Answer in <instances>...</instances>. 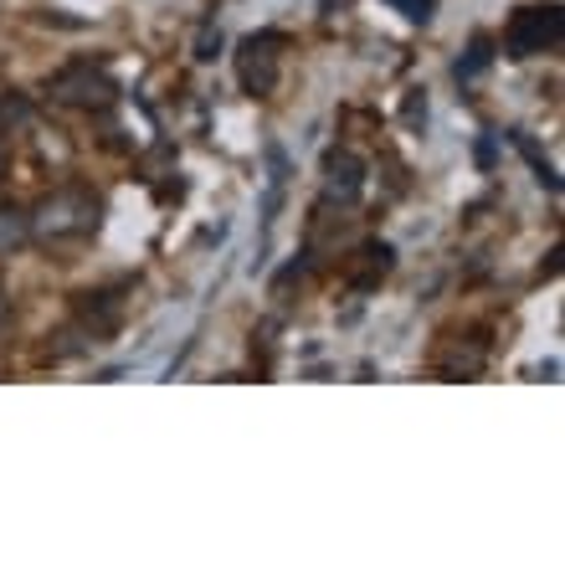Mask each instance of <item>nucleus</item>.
I'll list each match as a JSON object with an SVG mask.
<instances>
[{
	"mask_svg": "<svg viewBox=\"0 0 565 565\" xmlns=\"http://www.w3.org/2000/svg\"><path fill=\"white\" fill-rule=\"evenodd\" d=\"M386 6H396L406 21H422V26H427V21H431V6H437V0H386Z\"/></svg>",
	"mask_w": 565,
	"mask_h": 565,
	"instance_id": "4468645a",
	"label": "nucleus"
},
{
	"mask_svg": "<svg viewBox=\"0 0 565 565\" xmlns=\"http://www.w3.org/2000/svg\"><path fill=\"white\" fill-rule=\"evenodd\" d=\"M282 46H288L282 31H253V36L237 46V83L247 98H273V93H278Z\"/></svg>",
	"mask_w": 565,
	"mask_h": 565,
	"instance_id": "20e7f679",
	"label": "nucleus"
},
{
	"mask_svg": "<svg viewBox=\"0 0 565 565\" xmlns=\"http://www.w3.org/2000/svg\"><path fill=\"white\" fill-rule=\"evenodd\" d=\"M561 42H565V11L555 0L551 6H524V11L509 15V26H504V57H514V62L561 52Z\"/></svg>",
	"mask_w": 565,
	"mask_h": 565,
	"instance_id": "f03ea898",
	"label": "nucleus"
},
{
	"mask_svg": "<svg viewBox=\"0 0 565 565\" xmlns=\"http://www.w3.org/2000/svg\"><path fill=\"white\" fill-rule=\"evenodd\" d=\"M6 170H11V154H6V145H0V180H6Z\"/></svg>",
	"mask_w": 565,
	"mask_h": 565,
	"instance_id": "f3484780",
	"label": "nucleus"
},
{
	"mask_svg": "<svg viewBox=\"0 0 565 565\" xmlns=\"http://www.w3.org/2000/svg\"><path fill=\"white\" fill-rule=\"evenodd\" d=\"M6 324H11V294H6V282H0V334H6Z\"/></svg>",
	"mask_w": 565,
	"mask_h": 565,
	"instance_id": "2eb2a0df",
	"label": "nucleus"
},
{
	"mask_svg": "<svg viewBox=\"0 0 565 565\" xmlns=\"http://www.w3.org/2000/svg\"><path fill=\"white\" fill-rule=\"evenodd\" d=\"M52 104L62 108H77V114H104V108L119 104V83L104 73V67H93V62H73V67H62L52 83Z\"/></svg>",
	"mask_w": 565,
	"mask_h": 565,
	"instance_id": "7ed1b4c3",
	"label": "nucleus"
},
{
	"mask_svg": "<svg viewBox=\"0 0 565 565\" xmlns=\"http://www.w3.org/2000/svg\"><path fill=\"white\" fill-rule=\"evenodd\" d=\"M493 57H499V52H493V36H483V31H478L473 42H468V52L452 62V77H458V83H473V77H483L493 67Z\"/></svg>",
	"mask_w": 565,
	"mask_h": 565,
	"instance_id": "1a4fd4ad",
	"label": "nucleus"
},
{
	"mask_svg": "<svg viewBox=\"0 0 565 565\" xmlns=\"http://www.w3.org/2000/svg\"><path fill=\"white\" fill-rule=\"evenodd\" d=\"M365 180H371V164L360 160L355 149H329L324 154V206L355 211L360 195H365Z\"/></svg>",
	"mask_w": 565,
	"mask_h": 565,
	"instance_id": "39448f33",
	"label": "nucleus"
},
{
	"mask_svg": "<svg viewBox=\"0 0 565 565\" xmlns=\"http://www.w3.org/2000/svg\"><path fill=\"white\" fill-rule=\"evenodd\" d=\"M478 164H483V170L493 164V139H478Z\"/></svg>",
	"mask_w": 565,
	"mask_h": 565,
	"instance_id": "dca6fc26",
	"label": "nucleus"
},
{
	"mask_svg": "<svg viewBox=\"0 0 565 565\" xmlns=\"http://www.w3.org/2000/svg\"><path fill=\"white\" fill-rule=\"evenodd\" d=\"M93 344H108L124 324V303L114 294H77V319H73Z\"/></svg>",
	"mask_w": 565,
	"mask_h": 565,
	"instance_id": "0eeeda50",
	"label": "nucleus"
},
{
	"mask_svg": "<svg viewBox=\"0 0 565 565\" xmlns=\"http://www.w3.org/2000/svg\"><path fill=\"white\" fill-rule=\"evenodd\" d=\"M355 257H360V268L350 273V282H355L360 294H371L375 282H381L391 268H396V247H391V242H365Z\"/></svg>",
	"mask_w": 565,
	"mask_h": 565,
	"instance_id": "6e6552de",
	"label": "nucleus"
},
{
	"mask_svg": "<svg viewBox=\"0 0 565 565\" xmlns=\"http://www.w3.org/2000/svg\"><path fill=\"white\" fill-rule=\"evenodd\" d=\"M98 222H104V195L93 191V185H57V191H46L26 211L31 242H42V247L88 242L98 232Z\"/></svg>",
	"mask_w": 565,
	"mask_h": 565,
	"instance_id": "f257e3e1",
	"label": "nucleus"
},
{
	"mask_svg": "<svg viewBox=\"0 0 565 565\" xmlns=\"http://www.w3.org/2000/svg\"><path fill=\"white\" fill-rule=\"evenodd\" d=\"M26 242H31L26 211H21V206H0V263H6V257H15Z\"/></svg>",
	"mask_w": 565,
	"mask_h": 565,
	"instance_id": "9d476101",
	"label": "nucleus"
},
{
	"mask_svg": "<svg viewBox=\"0 0 565 565\" xmlns=\"http://www.w3.org/2000/svg\"><path fill=\"white\" fill-rule=\"evenodd\" d=\"M509 145H514V149H520V154H524V160H530V170H535V180H540V185H545V191H551V195H561V175H555V164L545 160V154H540V145H535V139H530V135H520V129H509Z\"/></svg>",
	"mask_w": 565,
	"mask_h": 565,
	"instance_id": "9b49d317",
	"label": "nucleus"
},
{
	"mask_svg": "<svg viewBox=\"0 0 565 565\" xmlns=\"http://www.w3.org/2000/svg\"><path fill=\"white\" fill-rule=\"evenodd\" d=\"M222 57V26L216 21H206L201 26V36H195V62H216Z\"/></svg>",
	"mask_w": 565,
	"mask_h": 565,
	"instance_id": "ddd939ff",
	"label": "nucleus"
},
{
	"mask_svg": "<svg viewBox=\"0 0 565 565\" xmlns=\"http://www.w3.org/2000/svg\"><path fill=\"white\" fill-rule=\"evenodd\" d=\"M402 124L412 135H427V88H412L402 98Z\"/></svg>",
	"mask_w": 565,
	"mask_h": 565,
	"instance_id": "f8f14e48",
	"label": "nucleus"
},
{
	"mask_svg": "<svg viewBox=\"0 0 565 565\" xmlns=\"http://www.w3.org/2000/svg\"><path fill=\"white\" fill-rule=\"evenodd\" d=\"M431 371L443 375V381H473V375L489 371V340H478V334H452V340H443Z\"/></svg>",
	"mask_w": 565,
	"mask_h": 565,
	"instance_id": "423d86ee",
	"label": "nucleus"
}]
</instances>
